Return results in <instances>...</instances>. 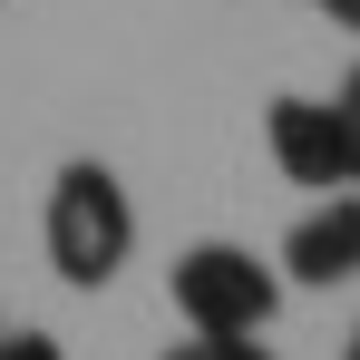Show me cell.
Masks as SVG:
<instances>
[{"mask_svg": "<svg viewBox=\"0 0 360 360\" xmlns=\"http://www.w3.org/2000/svg\"><path fill=\"white\" fill-rule=\"evenodd\" d=\"M321 10H331V20H341V30L360 39V0H321Z\"/></svg>", "mask_w": 360, "mask_h": 360, "instance_id": "ba28073f", "label": "cell"}, {"mask_svg": "<svg viewBox=\"0 0 360 360\" xmlns=\"http://www.w3.org/2000/svg\"><path fill=\"white\" fill-rule=\"evenodd\" d=\"M341 360H360V331H351V351H341Z\"/></svg>", "mask_w": 360, "mask_h": 360, "instance_id": "9c48e42d", "label": "cell"}, {"mask_svg": "<svg viewBox=\"0 0 360 360\" xmlns=\"http://www.w3.org/2000/svg\"><path fill=\"white\" fill-rule=\"evenodd\" d=\"M39 234H49V273H59L68 292H108L127 273V253H136V205H127V185L98 156H78L49 185V224Z\"/></svg>", "mask_w": 360, "mask_h": 360, "instance_id": "6da1fadb", "label": "cell"}, {"mask_svg": "<svg viewBox=\"0 0 360 360\" xmlns=\"http://www.w3.org/2000/svg\"><path fill=\"white\" fill-rule=\"evenodd\" d=\"M166 292H176L185 331H263L283 311V273L263 253H243V243H185Z\"/></svg>", "mask_w": 360, "mask_h": 360, "instance_id": "7a4b0ae2", "label": "cell"}, {"mask_svg": "<svg viewBox=\"0 0 360 360\" xmlns=\"http://www.w3.org/2000/svg\"><path fill=\"white\" fill-rule=\"evenodd\" d=\"M331 108H341V136H351V185H360V68L341 78V98H331Z\"/></svg>", "mask_w": 360, "mask_h": 360, "instance_id": "8992f818", "label": "cell"}, {"mask_svg": "<svg viewBox=\"0 0 360 360\" xmlns=\"http://www.w3.org/2000/svg\"><path fill=\"white\" fill-rule=\"evenodd\" d=\"M166 360H273L253 331H195V341H176Z\"/></svg>", "mask_w": 360, "mask_h": 360, "instance_id": "5b68a950", "label": "cell"}, {"mask_svg": "<svg viewBox=\"0 0 360 360\" xmlns=\"http://www.w3.org/2000/svg\"><path fill=\"white\" fill-rule=\"evenodd\" d=\"M263 146H273V166L292 185H311V195H341V185H351V136H341V108H331V98H273Z\"/></svg>", "mask_w": 360, "mask_h": 360, "instance_id": "3957f363", "label": "cell"}, {"mask_svg": "<svg viewBox=\"0 0 360 360\" xmlns=\"http://www.w3.org/2000/svg\"><path fill=\"white\" fill-rule=\"evenodd\" d=\"M283 273L311 283V292L351 283V273H360V195H321V205L302 214L292 234H283Z\"/></svg>", "mask_w": 360, "mask_h": 360, "instance_id": "277c9868", "label": "cell"}, {"mask_svg": "<svg viewBox=\"0 0 360 360\" xmlns=\"http://www.w3.org/2000/svg\"><path fill=\"white\" fill-rule=\"evenodd\" d=\"M0 360H68L49 331H0Z\"/></svg>", "mask_w": 360, "mask_h": 360, "instance_id": "52a82bcc", "label": "cell"}]
</instances>
